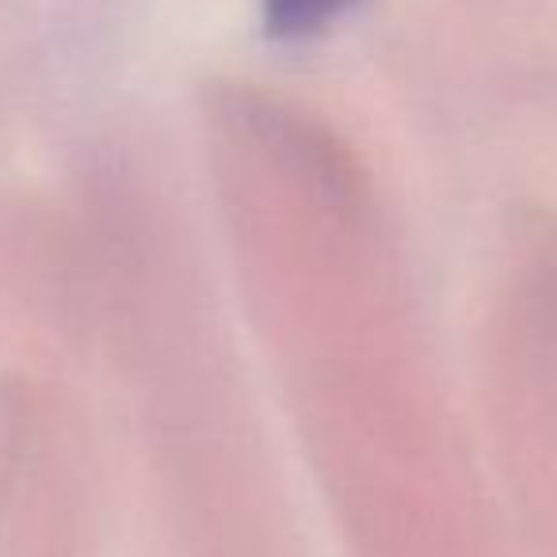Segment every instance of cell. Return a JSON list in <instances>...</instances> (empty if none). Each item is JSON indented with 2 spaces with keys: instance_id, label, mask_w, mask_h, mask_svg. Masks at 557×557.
<instances>
[{
  "instance_id": "6da1fadb",
  "label": "cell",
  "mask_w": 557,
  "mask_h": 557,
  "mask_svg": "<svg viewBox=\"0 0 557 557\" xmlns=\"http://www.w3.org/2000/svg\"><path fill=\"white\" fill-rule=\"evenodd\" d=\"M351 0H263L268 27L275 35H310L336 20Z\"/></svg>"
}]
</instances>
